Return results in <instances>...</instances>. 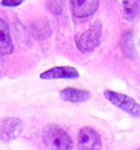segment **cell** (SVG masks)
I'll list each match as a JSON object with an SVG mask.
<instances>
[{
	"label": "cell",
	"instance_id": "277c9868",
	"mask_svg": "<svg viewBox=\"0 0 140 150\" xmlns=\"http://www.w3.org/2000/svg\"><path fill=\"white\" fill-rule=\"evenodd\" d=\"M23 129V123L17 117H7L0 121V139L10 142L17 138Z\"/></svg>",
	"mask_w": 140,
	"mask_h": 150
},
{
	"label": "cell",
	"instance_id": "7a4b0ae2",
	"mask_svg": "<svg viewBox=\"0 0 140 150\" xmlns=\"http://www.w3.org/2000/svg\"><path fill=\"white\" fill-rule=\"evenodd\" d=\"M104 96L111 103H113L117 108H122L125 112H127L132 116H140V105L130 96L115 91H110V90H106L104 92Z\"/></svg>",
	"mask_w": 140,
	"mask_h": 150
},
{
	"label": "cell",
	"instance_id": "52a82bcc",
	"mask_svg": "<svg viewBox=\"0 0 140 150\" xmlns=\"http://www.w3.org/2000/svg\"><path fill=\"white\" fill-rule=\"evenodd\" d=\"M79 77V72L76 68L69 66L55 67L52 69L44 71L41 74L42 79L52 80V79H77Z\"/></svg>",
	"mask_w": 140,
	"mask_h": 150
},
{
	"label": "cell",
	"instance_id": "8fae6325",
	"mask_svg": "<svg viewBox=\"0 0 140 150\" xmlns=\"http://www.w3.org/2000/svg\"><path fill=\"white\" fill-rule=\"evenodd\" d=\"M24 0H2L1 4L4 7H18L20 6Z\"/></svg>",
	"mask_w": 140,
	"mask_h": 150
},
{
	"label": "cell",
	"instance_id": "5b68a950",
	"mask_svg": "<svg viewBox=\"0 0 140 150\" xmlns=\"http://www.w3.org/2000/svg\"><path fill=\"white\" fill-rule=\"evenodd\" d=\"M102 142L101 137L94 129L90 127H83L78 133V148L79 149L91 150L101 149Z\"/></svg>",
	"mask_w": 140,
	"mask_h": 150
},
{
	"label": "cell",
	"instance_id": "ba28073f",
	"mask_svg": "<svg viewBox=\"0 0 140 150\" xmlns=\"http://www.w3.org/2000/svg\"><path fill=\"white\" fill-rule=\"evenodd\" d=\"M13 52V43L8 24L0 19V55H10Z\"/></svg>",
	"mask_w": 140,
	"mask_h": 150
},
{
	"label": "cell",
	"instance_id": "6da1fadb",
	"mask_svg": "<svg viewBox=\"0 0 140 150\" xmlns=\"http://www.w3.org/2000/svg\"><path fill=\"white\" fill-rule=\"evenodd\" d=\"M43 142L48 149L68 150L72 148V142L68 134L55 125L47 126L44 129Z\"/></svg>",
	"mask_w": 140,
	"mask_h": 150
},
{
	"label": "cell",
	"instance_id": "9c48e42d",
	"mask_svg": "<svg viewBox=\"0 0 140 150\" xmlns=\"http://www.w3.org/2000/svg\"><path fill=\"white\" fill-rule=\"evenodd\" d=\"M91 93L86 90H78V89H72V88H67L64 89L60 92V98L62 100L72 102V103H80L84 102L90 99Z\"/></svg>",
	"mask_w": 140,
	"mask_h": 150
},
{
	"label": "cell",
	"instance_id": "8992f818",
	"mask_svg": "<svg viewBox=\"0 0 140 150\" xmlns=\"http://www.w3.org/2000/svg\"><path fill=\"white\" fill-rule=\"evenodd\" d=\"M71 12L78 19L92 16L99 8L100 0H69Z\"/></svg>",
	"mask_w": 140,
	"mask_h": 150
},
{
	"label": "cell",
	"instance_id": "30bf717a",
	"mask_svg": "<svg viewBox=\"0 0 140 150\" xmlns=\"http://www.w3.org/2000/svg\"><path fill=\"white\" fill-rule=\"evenodd\" d=\"M123 17L128 21H134L140 14V0H123Z\"/></svg>",
	"mask_w": 140,
	"mask_h": 150
},
{
	"label": "cell",
	"instance_id": "3957f363",
	"mask_svg": "<svg viewBox=\"0 0 140 150\" xmlns=\"http://www.w3.org/2000/svg\"><path fill=\"white\" fill-rule=\"evenodd\" d=\"M102 33V25L99 22H96L93 26L87 30L84 33L80 35V38L77 41V46L79 50L81 52H91L99 45L100 38Z\"/></svg>",
	"mask_w": 140,
	"mask_h": 150
}]
</instances>
